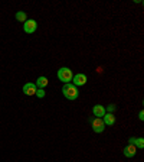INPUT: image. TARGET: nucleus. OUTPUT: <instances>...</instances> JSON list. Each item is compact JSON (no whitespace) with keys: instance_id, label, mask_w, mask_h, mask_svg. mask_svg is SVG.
<instances>
[{"instance_id":"nucleus-1","label":"nucleus","mask_w":144,"mask_h":162,"mask_svg":"<svg viewBox=\"0 0 144 162\" xmlns=\"http://www.w3.org/2000/svg\"><path fill=\"white\" fill-rule=\"evenodd\" d=\"M62 93H63V95L67 97L68 100H77L78 99V88L74 85V84L68 83L63 85V88H62Z\"/></svg>"},{"instance_id":"nucleus-2","label":"nucleus","mask_w":144,"mask_h":162,"mask_svg":"<svg viewBox=\"0 0 144 162\" xmlns=\"http://www.w3.org/2000/svg\"><path fill=\"white\" fill-rule=\"evenodd\" d=\"M72 77H74V74H72V70H69L68 67H62L58 70V78L63 81L65 84L71 83L72 81Z\"/></svg>"},{"instance_id":"nucleus-3","label":"nucleus","mask_w":144,"mask_h":162,"mask_svg":"<svg viewBox=\"0 0 144 162\" xmlns=\"http://www.w3.org/2000/svg\"><path fill=\"white\" fill-rule=\"evenodd\" d=\"M91 126H92V130H94L95 133H102L104 129H105V124H104V122H102V119H100V117L92 119Z\"/></svg>"},{"instance_id":"nucleus-4","label":"nucleus","mask_w":144,"mask_h":162,"mask_svg":"<svg viewBox=\"0 0 144 162\" xmlns=\"http://www.w3.org/2000/svg\"><path fill=\"white\" fill-rule=\"evenodd\" d=\"M36 28H38V23H36V20H33V19L26 20V22L23 23V29H25L26 34H33L35 31H36Z\"/></svg>"},{"instance_id":"nucleus-5","label":"nucleus","mask_w":144,"mask_h":162,"mask_svg":"<svg viewBox=\"0 0 144 162\" xmlns=\"http://www.w3.org/2000/svg\"><path fill=\"white\" fill-rule=\"evenodd\" d=\"M72 81H74V85H75V87L85 85V83H87V75H85V74H77V75L72 77Z\"/></svg>"},{"instance_id":"nucleus-6","label":"nucleus","mask_w":144,"mask_h":162,"mask_svg":"<svg viewBox=\"0 0 144 162\" xmlns=\"http://www.w3.org/2000/svg\"><path fill=\"white\" fill-rule=\"evenodd\" d=\"M23 93L26 95H33L36 94V84L33 83H28L23 85Z\"/></svg>"},{"instance_id":"nucleus-7","label":"nucleus","mask_w":144,"mask_h":162,"mask_svg":"<svg viewBox=\"0 0 144 162\" xmlns=\"http://www.w3.org/2000/svg\"><path fill=\"white\" fill-rule=\"evenodd\" d=\"M92 113H94L95 117H104V114H105V107L101 106V104H97V106H94V109H92Z\"/></svg>"},{"instance_id":"nucleus-8","label":"nucleus","mask_w":144,"mask_h":162,"mask_svg":"<svg viewBox=\"0 0 144 162\" xmlns=\"http://www.w3.org/2000/svg\"><path fill=\"white\" fill-rule=\"evenodd\" d=\"M102 122H104L105 126H112V124L115 123V116H114L112 113H105L104 117H102Z\"/></svg>"},{"instance_id":"nucleus-9","label":"nucleus","mask_w":144,"mask_h":162,"mask_svg":"<svg viewBox=\"0 0 144 162\" xmlns=\"http://www.w3.org/2000/svg\"><path fill=\"white\" fill-rule=\"evenodd\" d=\"M124 157H127V158H133L134 155H135V152H137V148L134 145H128L124 148Z\"/></svg>"},{"instance_id":"nucleus-10","label":"nucleus","mask_w":144,"mask_h":162,"mask_svg":"<svg viewBox=\"0 0 144 162\" xmlns=\"http://www.w3.org/2000/svg\"><path fill=\"white\" fill-rule=\"evenodd\" d=\"M48 84H49V81H48L46 77H39L38 81H36V87H39V88H45Z\"/></svg>"},{"instance_id":"nucleus-11","label":"nucleus","mask_w":144,"mask_h":162,"mask_svg":"<svg viewBox=\"0 0 144 162\" xmlns=\"http://www.w3.org/2000/svg\"><path fill=\"white\" fill-rule=\"evenodd\" d=\"M16 19L19 20V22H26V13H25V12H17Z\"/></svg>"},{"instance_id":"nucleus-12","label":"nucleus","mask_w":144,"mask_h":162,"mask_svg":"<svg viewBox=\"0 0 144 162\" xmlns=\"http://www.w3.org/2000/svg\"><path fill=\"white\" fill-rule=\"evenodd\" d=\"M135 148H144V139L143 138H137V142H135Z\"/></svg>"},{"instance_id":"nucleus-13","label":"nucleus","mask_w":144,"mask_h":162,"mask_svg":"<svg viewBox=\"0 0 144 162\" xmlns=\"http://www.w3.org/2000/svg\"><path fill=\"white\" fill-rule=\"evenodd\" d=\"M45 94H46V93H45V90H43V88H39V90H36V95H38L39 99H42V97H45Z\"/></svg>"},{"instance_id":"nucleus-14","label":"nucleus","mask_w":144,"mask_h":162,"mask_svg":"<svg viewBox=\"0 0 144 162\" xmlns=\"http://www.w3.org/2000/svg\"><path fill=\"white\" fill-rule=\"evenodd\" d=\"M128 142H130V145H134V146H135V142H137V138H130V139H128Z\"/></svg>"},{"instance_id":"nucleus-15","label":"nucleus","mask_w":144,"mask_h":162,"mask_svg":"<svg viewBox=\"0 0 144 162\" xmlns=\"http://www.w3.org/2000/svg\"><path fill=\"white\" fill-rule=\"evenodd\" d=\"M107 110H108V112H110V113H112V112H114V110H115V106H114V104H110Z\"/></svg>"},{"instance_id":"nucleus-16","label":"nucleus","mask_w":144,"mask_h":162,"mask_svg":"<svg viewBox=\"0 0 144 162\" xmlns=\"http://www.w3.org/2000/svg\"><path fill=\"white\" fill-rule=\"evenodd\" d=\"M139 119H140V120H144V112H140Z\"/></svg>"}]
</instances>
